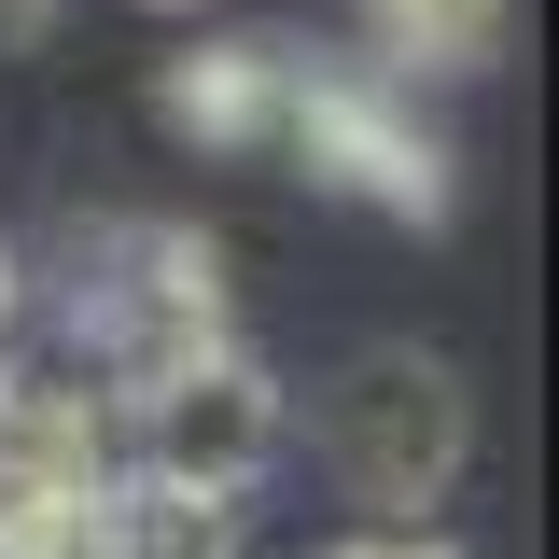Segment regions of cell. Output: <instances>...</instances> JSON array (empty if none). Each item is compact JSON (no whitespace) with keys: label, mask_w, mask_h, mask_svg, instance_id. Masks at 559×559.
Listing matches in <instances>:
<instances>
[{"label":"cell","mask_w":559,"mask_h":559,"mask_svg":"<svg viewBox=\"0 0 559 559\" xmlns=\"http://www.w3.org/2000/svg\"><path fill=\"white\" fill-rule=\"evenodd\" d=\"M503 14H518V0H364V43H378L364 70H392V84L489 70V57H503Z\"/></svg>","instance_id":"52a82bcc"},{"label":"cell","mask_w":559,"mask_h":559,"mask_svg":"<svg viewBox=\"0 0 559 559\" xmlns=\"http://www.w3.org/2000/svg\"><path fill=\"white\" fill-rule=\"evenodd\" d=\"M238 546H252V503H210V489L112 476V559H238Z\"/></svg>","instance_id":"ba28073f"},{"label":"cell","mask_w":559,"mask_h":559,"mask_svg":"<svg viewBox=\"0 0 559 559\" xmlns=\"http://www.w3.org/2000/svg\"><path fill=\"white\" fill-rule=\"evenodd\" d=\"M140 14H210V0H140Z\"/></svg>","instance_id":"4fadbf2b"},{"label":"cell","mask_w":559,"mask_h":559,"mask_svg":"<svg viewBox=\"0 0 559 559\" xmlns=\"http://www.w3.org/2000/svg\"><path fill=\"white\" fill-rule=\"evenodd\" d=\"M112 433H127V476L210 489V503H252V489H266V462L294 448V392H280L266 364L224 336V349H197V364H168L154 392H127V406H112Z\"/></svg>","instance_id":"277c9868"},{"label":"cell","mask_w":559,"mask_h":559,"mask_svg":"<svg viewBox=\"0 0 559 559\" xmlns=\"http://www.w3.org/2000/svg\"><path fill=\"white\" fill-rule=\"evenodd\" d=\"M280 154L308 168V182H336V197L392 210V224H448V140L419 127V84L364 57H294V112H280Z\"/></svg>","instance_id":"3957f363"},{"label":"cell","mask_w":559,"mask_h":559,"mask_svg":"<svg viewBox=\"0 0 559 559\" xmlns=\"http://www.w3.org/2000/svg\"><path fill=\"white\" fill-rule=\"evenodd\" d=\"M43 14H57V0H0V43H43Z\"/></svg>","instance_id":"7c38bea8"},{"label":"cell","mask_w":559,"mask_h":559,"mask_svg":"<svg viewBox=\"0 0 559 559\" xmlns=\"http://www.w3.org/2000/svg\"><path fill=\"white\" fill-rule=\"evenodd\" d=\"M0 559H112V489H43V503H0Z\"/></svg>","instance_id":"9c48e42d"},{"label":"cell","mask_w":559,"mask_h":559,"mask_svg":"<svg viewBox=\"0 0 559 559\" xmlns=\"http://www.w3.org/2000/svg\"><path fill=\"white\" fill-rule=\"evenodd\" d=\"M127 476V433L98 378H14L0 364V503H43V489H112Z\"/></svg>","instance_id":"5b68a950"},{"label":"cell","mask_w":559,"mask_h":559,"mask_svg":"<svg viewBox=\"0 0 559 559\" xmlns=\"http://www.w3.org/2000/svg\"><path fill=\"white\" fill-rule=\"evenodd\" d=\"M197 349H224V252L197 224L112 210V224L70 238V378H98L127 406L168 364H197Z\"/></svg>","instance_id":"6da1fadb"},{"label":"cell","mask_w":559,"mask_h":559,"mask_svg":"<svg viewBox=\"0 0 559 559\" xmlns=\"http://www.w3.org/2000/svg\"><path fill=\"white\" fill-rule=\"evenodd\" d=\"M154 112L197 140V154H280L294 57H280V43H197V57H168V70H154Z\"/></svg>","instance_id":"8992f818"},{"label":"cell","mask_w":559,"mask_h":559,"mask_svg":"<svg viewBox=\"0 0 559 559\" xmlns=\"http://www.w3.org/2000/svg\"><path fill=\"white\" fill-rule=\"evenodd\" d=\"M322 559H462V546L419 518V532H349V546H322Z\"/></svg>","instance_id":"30bf717a"},{"label":"cell","mask_w":559,"mask_h":559,"mask_svg":"<svg viewBox=\"0 0 559 559\" xmlns=\"http://www.w3.org/2000/svg\"><path fill=\"white\" fill-rule=\"evenodd\" d=\"M14 336H28V266H14V238H0V364H14Z\"/></svg>","instance_id":"8fae6325"},{"label":"cell","mask_w":559,"mask_h":559,"mask_svg":"<svg viewBox=\"0 0 559 559\" xmlns=\"http://www.w3.org/2000/svg\"><path fill=\"white\" fill-rule=\"evenodd\" d=\"M322 462L378 532H419L476 462V392L433 349H349L336 392H322Z\"/></svg>","instance_id":"7a4b0ae2"}]
</instances>
